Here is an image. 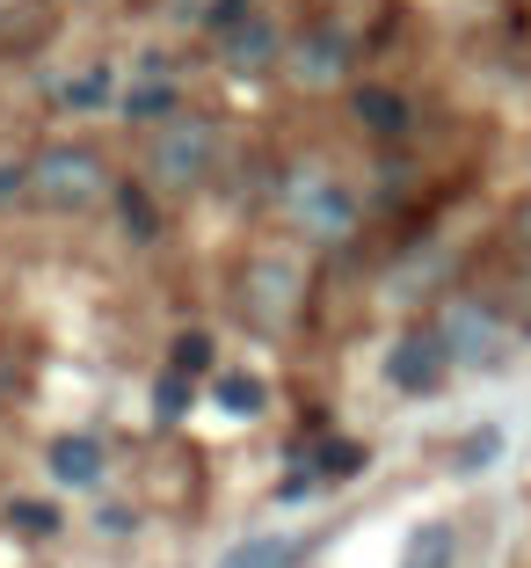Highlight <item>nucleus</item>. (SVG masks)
Masks as SVG:
<instances>
[{
	"label": "nucleus",
	"instance_id": "aec40b11",
	"mask_svg": "<svg viewBox=\"0 0 531 568\" xmlns=\"http://www.w3.org/2000/svg\"><path fill=\"white\" fill-rule=\"evenodd\" d=\"M153 416H161V423H183L190 416V379H175V372H167V379L153 386Z\"/></svg>",
	"mask_w": 531,
	"mask_h": 568
},
{
	"label": "nucleus",
	"instance_id": "2eb2a0df",
	"mask_svg": "<svg viewBox=\"0 0 531 568\" xmlns=\"http://www.w3.org/2000/svg\"><path fill=\"white\" fill-rule=\"evenodd\" d=\"M8 525H16L22 539H51V532H59V510L37 503V496H16V503H8Z\"/></svg>",
	"mask_w": 531,
	"mask_h": 568
},
{
	"label": "nucleus",
	"instance_id": "0eeeda50",
	"mask_svg": "<svg viewBox=\"0 0 531 568\" xmlns=\"http://www.w3.org/2000/svg\"><path fill=\"white\" fill-rule=\"evenodd\" d=\"M445 372H451V357H445V343H437V335H400L394 357H386V379H394L400 394H430Z\"/></svg>",
	"mask_w": 531,
	"mask_h": 568
},
{
	"label": "nucleus",
	"instance_id": "5701e85b",
	"mask_svg": "<svg viewBox=\"0 0 531 568\" xmlns=\"http://www.w3.org/2000/svg\"><path fill=\"white\" fill-rule=\"evenodd\" d=\"M524 241H531V212H524Z\"/></svg>",
	"mask_w": 531,
	"mask_h": 568
},
{
	"label": "nucleus",
	"instance_id": "7ed1b4c3",
	"mask_svg": "<svg viewBox=\"0 0 531 568\" xmlns=\"http://www.w3.org/2000/svg\"><path fill=\"white\" fill-rule=\"evenodd\" d=\"M284 212H292V226L314 234V241H343L349 226H357V204H349V190L335 183L328 168H299L292 190H284Z\"/></svg>",
	"mask_w": 531,
	"mask_h": 568
},
{
	"label": "nucleus",
	"instance_id": "4468645a",
	"mask_svg": "<svg viewBox=\"0 0 531 568\" xmlns=\"http://www.w3.org/2000/svg\"><path fill=\"white\" fill-rule=\"evenodd\" d=\"M212 394H218V408H226V416H263V402H269V386L255 379V372H218L212 379Z\"/></svg>",
	"mask_w": 531,
	"mask_h": 568
},
{
	"label": "nucleus",
	"instance_id": "9b49d317",
	"mask_svg": "<svg viewBox=\"0 0 531 568\" xmlns=\"http://www.w3.org/2000/svg\"><path fill=\"white\" fill-rule=\"evenodd\" d=\"M299 539L292 532H255V539H241V547H226V561L218 568H299Z\"/></svg>",
	"mask_w": 531,
	"mask_h": 568
},
{
	"label": "nucleus",
	"instance_id": "4be33fe9",
	"mask_svg": "<svg viewBox=\"0 0 531 568\" xmlns=\"http://www.w3.org/2000/svg\"><path fill=\"white\" fill-rule=\"evenodd\" d=\"M22 190V168H0V197H16Z\"/></svg>",
	"mask_w": 531,
	"mask_h": 568
},
{
	"label": "nucleus",
	"instance_id": "ddd939ff",
	"mask_svg": "<svg viewBox=\"0 0 531 568\" xmlns=\"http://www.w3.org/2000/svg\"><path fill=\"white\" fill-rule=\"evenodd\" d=\"M357 124L379 139H400L408 132V102L394 95V88H357Z\"/></svg>",
	"mask_w": 531,
	"mask_h": 568
},
{
	"label": "nucleus",
	"instance_id": "39448f33",
	"mask_svg": "<svg viewBox=\"0 0 531 568\" xmlns=\"http://www.w3.org/2000/svg\"><path fill=\"white\" fill-rule=\"evenodd\" d=\"M437 343H445L451 365H496L502 357V328H496V314H481V306H451L445 328H437Z\"/></svg>",
	"mask_w": 531,
	"mask_h": 568
},
{
	"label": "nucleus",
	"instance_id": "20e7f679",
	"mask_svg": "<svg viewBox=\"0 0 531 568\" xmlns=\"http://www.w3.org/2000/svg\"><path fill=\"white\" fill-rule=\"evenodd\" d=\"M241 314L255 328H284V321L299 314V263L292 255H255L248 277H241Z\"/></svg>",
	"mask_w": 531,
	"mask_h": 568
},
{
	"label": "nucleus",
	"instance_id": "f3484780",
	"mask_svg": "<svg viewBox=\"0 0 531 568\" xmlns=\"http://www.w3.org/2000/svg\"><path fill=\"white\" fill-rule=\"evenodd\" d=\"M167 372H175V379H197V372H212V335H197V328L175 335V365H167Z\"/></svg>",
	"mask_w": 531,
	"mask_h": 568
},
{
	"label": "nucleus",
	"instance_id": "9d476101",
	"mask_svg": "<svg viewBox=\"0 0 531 568\" xmlns=\"http://www.w3.org/2000/svg\"><path fill=\"white\" fill-rule=\"evenodd\" d=\"M124 110H132V124H167V118H183V110H175V73H167L161 59H146V81L132 88V102H124Z\"/></svg>",
	"mask_w": 531,
	"mask_h": 568
},
{
	"label": "nucleus",
	"instance_id": "f257e3e1",
	"mask_svg": "<svg viewBox=\"0 0 531 568\" xmlns=\"http://www.w3.org/2000/svg\"><path fill=\"white\" fill-rule=\"evenodd\" d=\"M22 190H37L44 212H88V204H102V190H110V168H102L95 146L67 139V146H44L22 168Z\"/></svg>",
	"mask_w": 531,
	"mask_h": 568
},
{
	"label": "nucleus",
	"instance_id": "6e6552de",
	"mask_svg": "<svg viewBox=\"0 0 531 568\" xmlns=\"http://www.w3.org/2000/svg\"><path fill=\"white\" fill-rule=\"evenodd\" d=\"M44 467L59 474L67 488H95L102 481V437H88V430L51 437V445H44Z\"/></svg>",
	"mask_w": 531,
	"mask_h": 568
},
{
	"label": "nucleus",
	"instance_id": "f03ea898",
	"mask_svg": "<svg viewBox=\"0 0 531 568\" xmlns=\"http://www.w3.org/2000/svg\"><path fill=\"white\" fill-rule=\"evenodd\" d=\"M218 161V124L212 118H167L146 146V175L153 190H197Z\"/></svg>",
	"mask_w": 531,
	"mask_h": 568
},
{
	"label": "nucleus",
	"instance_id": "423d86ee",
	"mask_svg": "<svg viewBox=\"0 0 531 568\" xmlns=\"http://www.w3.org/2000/svg\"><path fill=\"white\" fill-rule=\"evenodd\" d=\"M292 73H299L306 88H328L349 73V30H335V22H314V30L292 44Z\"/></svg>",
	"mask_w": 531,
	"mask_h": 568
},
{
	"label": "nucleus",
	"instance_id": "a211bd4d",
	"mask_svg": "<svg viewBox=\"0 0 531 568\" xmlns=\"http://www.w3.org/2000/svg\"><path fill=\"white\" fill-rule=\"evenodd\" d=\"M116 95V81H110V67H88L81 81H67V102L73 110H102V102Z\"/></svg>",
	"mask_w": 531,
	"mask_h": 568
},
{
	"label": "nucleus",
	"instance_id": "dca6fc26",
	"mask_svg": "<svg viewBox=\"0 0 531 568\" xmlns=\"http://www.w3.org/2000/svg\"><path fill=\"white\" fill-rule=\"evenodd\" d=\"M349 474H365V445L328 437V445H320V481H349Z\"/></svg>",
	"mask_w": 531,
	"mask_h": 568
},
{
	"label": "nucleus",
	"instance_id": "1a4fd4ad",
	"mask_svg": "<svg viewBox=\"0 0 531 568\" xmlns=\"http://www.w3.org/2000/svg\"><path fill=\"white\" fill-rule=\"evenodd\" d=\"M269 59H277V30H269L263 16H248V22H233V30H226V67L233 73H263Z\"/></svg>",
	"mask_w": 531,
	"mask_h": 568
},
{
	"label": "nucleus",
	"instance_id": "f8f14e48",
	"mask_svg": "<svg viewBox=\"0 0 531 568\" xmlns=\"http://www.w3.org/2000/svg\"><path fill=\"white\" fill-rule=\"evenodd\" d=\"M451 554H459V532H451L445 518H430V525H416V532H408L400 568H451Z\"/></svg>",
	"mask_w": 531,
	"mask_h": 568
},
{
	"label": "nucleus",
	"instance_id": "412c9836",
	"mask_svg": "<svg viewBox=\"0 0 531 568\" xmlns=\"http://www.w3.org/2000/svg\"><path fill=\"white\" fill-rule=\"evenodd\" d=\"M488 459H496V430H481V437H466V445H459V474H481Z\"/></svg>",
	"mask_w": 531,
	"mask_h": 568
},
{
	"label": "nucleus",
	"instance_id": "6ab92c4d",
	"mask_svg": "<svg viewBox=\"0 0 531 568\" xmlns=\"http://www.w3.org/2000/svg\"><path fill=\"white\" fill-rule=\"evenodd\" d=\"M116 212H124V234H132V241H153V234H161V226H153L146 190H116Z\"/></svg>",
	"mask_w": 531,
	"mask_h": 568
}]
</instances>
